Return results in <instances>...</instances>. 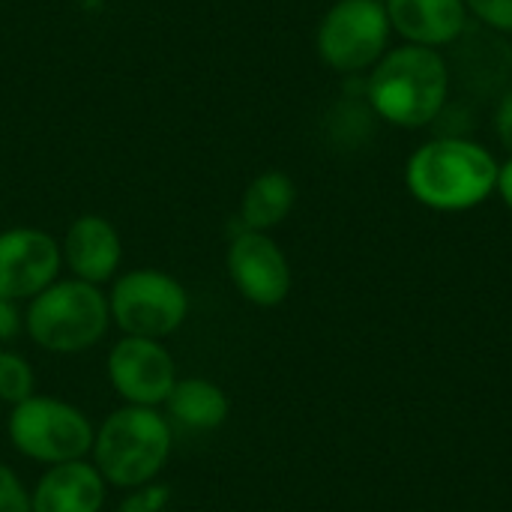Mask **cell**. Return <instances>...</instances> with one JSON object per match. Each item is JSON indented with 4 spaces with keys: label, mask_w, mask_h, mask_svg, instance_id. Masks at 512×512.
<instances>
[{
    "label": "cell",
    "mask_w": 512,
    "mask_h": 512,
    "mask_svg": "<svg viewBox=\"0 0 512 512\" xmlns=\"http://www.w3.org/2000/svg\"><path fill=\"white\" fill-rule=\"evenodd\" d=\"M453 72L444 51L393 45L363 78V99L378 123L396 129L435 126L450 105Z\"/></svg>",
    "instance_id": "obj_1"
},
{
    "label": "cell",
    "mask_w": 512,
    "mask_h": 512,
    "mask_svg": "<svg viewBox=\"0 0 512 512\" xmlns=\"http://www.w3.org/2000/svg\"><path fill=\"white\" fill-rule=\"evenodd\" d=\"M495 153L468 135H435L405 162V189L435 213H465L486 204L498 183Z\"/></svg>",
    "instance_id": "obj_2"
},
{
    "label": "cell",
    "mask_w": 512,
    "mask_h": 512,
    "mask_svg": "<svg viewBox=\"0 0 512 512\" xmlns=\"http://www.w3.org/2000/svg\"><path fill=\"white\" fill-rule=\"evenodd\" d=\"M171 453V426L156 408L126 405L105 417L93 441V465L120 489L147 486Z\"/></svg>",
    "instance_id": "obj_3"
},
{
    "label": "cell",
    "mask_w": 512,
    "mask_h": 512,
    "mask_svg": "<svg viewBox=\"0 0 512 512\" xmlns=\"http://www.w3.org/2000/svg\"><path fill=\"white\" fill-rule=\"evenodd\" d=\"M108 297L81 279L54 282L27 306L24 327L30 339L54 354H78L96 345L108 330Z\"/></svg>",
    "instance_id": "obj_4"
},
{
    "label": "cell",
    "mask_w": 512,
    "mask_h": 512,
    "mask_svg": "<svg viewBox=\"0 0 512 512\" xmlns=\"http://www.w3.org/2000/svg\"><path fill=\"white\" fill-rule=\"evenodd\" d=\"M315 45L333 72L366 75L393 48L384 0H336L318 24Z\"/></svg>",
    "instance_id": "obj_5"
},
{
    "label": "cell",
    "mask_w": 512,
    "mask_h": 512,
    "mask_svg": "<svg viewBox=\"0 0 512 512\" xmlns=\"http://www.w3.org/2000/svg\"><path fill=\"white\" fill-rule=\"evenodd\" d=\"M9 441L33 462L63 465L84 459L93 450L96 432L69 402L30 396L9 414Z\"/></svg>",
    "instance_id": "obj_6"
},
{
    "label": "cell",
    "mask_w": 512,
    "mask_h": 512,
    "mask_svg": "<svg viewBox=\"0 0 512 512\" xmlns=\"http://www.w3.org/2000/svg\"><path fill=\"white\" fill-rule=\"evenodd\" d=\"M111 321L138 339H162L189 315L186 288L162 270H132L120 276L108 297Z\"/></svg>",
    "instance_id": "obj_7"
},
{
    "label": "cell",
    "mask_w": 512,
    "mask_h": 512,
    "mask_svg": "<svg viewBox=\"0 0 512 512\" xmlns=\"http://www.w3.org/2000/svg\"><path fill=\"white\" fill-rule=\"evenodd\" d=\"M108 381L129 405L156 408L177 384L174 357L156 339L126 336L108 354Z\"/></svg>",
    "instance_id": "obj_8"
},
{
    "label": "cell",
    "mask_w": 512,
    "mask_h": 512,
    "mask_svg": "<svg viewBox=\"0 0 512 512\" xmlns=\"http://www.w3.org/2000/svg\"><path fill=\"white\" fill-rule=\"evenodd\" d=\"M228 273L237 291L255 306H279L291 291V264L264 231L243 228L228 246Z\"/></svg>",
    "instance_id": "obj_9"
},
{
    "label": "cell",
    "mask_w": 512,
    "mask_h": 512,
    "mask_svg": "<svg viewBox=\"0 0 512 512\" xmlns=\"http://www.w3.org/2000/svg\"><path fill=\"white\" fill-rule=\"evenodd\" d=\"M63 255L60 246L39 228L0 231V297L24 300L54 285Z\"/></svg>",
    "instance_id": "obj_10"
},
{
    "label": "cell",
    "mask_w": 512,
    "mask_h": 512,
    "mask_svg": "<svg viewBox=\"0 0 512 512\" xmlns=\"http://www.w3.org/2000/svg\"><path fill=\"white\" fill-rule=\"evenodd\" d=\"M393 36L405 45L453 48L471 27L465 0H384Z\"/></svg>",
    "instance_id": "obj_11"
},
{
    "label": "cell",
    "mask_w": 512,
    "mask_h": 512,
    "mask_svg": "<svg viewBox=\"0 0 512 512\" xmlns=\"http://www.w3.org/2000/svg\"><path fill=\"white\" fill-rule=\"evenodd\" d=\"M66 267L75 273V279L99 285L108 282L123 258L120 234L114 225L102 216H81L69 225L63 249H60Z\"/></svg>",
    "instance_id": "obj_12"
},
{
    "label": "cell",
    "mask_w": 512,
    "mask_h": 512,
    "mask_svg": "<svg viewBox=\"0 0 512 512\" xmlns=\"http://www.w3.org/2000/svg\"><path fill=\"white\" fill-rule=\"evenodd\" d=\"M102 504L105 480L84 459L51 465L30 495V512H99Z\"/></svg>",
    "instance_id": "obj_13"
},
{
    "label": "cell",
    "mask_w": 512,
    "mask_h": 512,
    "mask_svg": "<svg viewBox=\"0 0 512 512\" xmlns=\"http://www.w3.org/2000/svg\"><path fill=\"white\" fill-rule=\"evenodd\" d=\"M294 201H297V186L285 171L258 174L243 192V204H240L243 228L267 234L270 228L288 219V213L294 210Z\"/></svg>",
    "instance_id": "obj_14"
},
{
    "label": "cell",
    "mask_w": 512,
    "mask_h": 512,
    "mask_svg": "<svg viewBox=\"0 0 512 512\" xmlns=\"http://www.w3.org/2000/svg\"><path fill=\"white\" fill-rule=\"evenodd\" d=\"M228 396L222 393V387H216L213 381L204 378H186L177 381L171 396H168V414L183 423L186 429H198V432H210L219 429L228 420Z\"/></svg>",
    "instance_id": "obj_15"
},
{
    "label": "cell",
    "mask_w": 512,
    "mask_h": 512,
    "mask_svg": "<svg viewBox=\"0 0 512 512\" xmlns=\"http://www.w3.org/2000/svg\"><path fill=\"white\" fill-rule=\"evenodd\" d=\"M33 396V369L24 357L0 351V402L21 405Z\"/></svg>",
    "instance_id": "obj_16"
},
{
    "label": "cell",
    "mask_w": 512,
    "mask_h": 512,
    "mask_svg": "<svg viewBox=\"0 0 512 512\" xmlns=\"http://www.w3.org/2000/svg\"><path fill=\"white\" fill-rule=\"evenodd\" d=\"M465 6L477 27L512 36V0H465Z\"/></svg>",
    "instance_id": "obj_17"
},
{
    "label": "cell",
    "mask_w": 512,
    "mask_h": 512,
    "mask_svg": "<svg viewBox=\"0 0 512 512\" xmlns=\"http://www.w3.org/2000/svg\"><path fill=\"white\" fill-rule=\"evenodd\" d=\"M171 501V489L168 486H138L132 489V495L123 498V504L117 512H162Z\"/></svg>",
    "instance_id": "obj_18"
},
{
    "label": "cell",
    "mask_w": 512,
    "mask_h": 512,
    "mask_svg": "<svg viewBox=\"0 0 512 512\" xmlns=\"http://www.w3.org/2000/svg\"><path fill=\"white\" fill-rule=\"evenodd\" d=\"M0 512H30V495L6 465H0Z\"/></svg>",
    "instance_id": "obj_19"
},
{
    "label": "cell",
    "mask_w": 512,
    "mask_h": 512,
    "mask_svg": "<svg viewBox=\"0 0 512 512\" xmlns=\"http://www.w3.org/2000/svg\"><path fill=\"white\" fill-rule=\"evenodd\" d=\"M492 126H495L498 141L510 150V156H512V87L501 90V96H498V102H495Z\"/></svg>",
    "instance_id": "obj_20"
},
{
    "label": "cell",
    "mask_w": 512,
    "mask_h": 512,
    "mask_svg": "<svg viewBox=\"0 0 512 512\" xmlns=\"http://www.w3.org/2000/svg\"><path fill=\"white\" fill-rule=\"evenodd\" d=\"M18 330H21V318L15 312V303L0 297V342H9L12 336H18Z\"/></svg>",
    "instance_id": "obj_21"
},
{
    "label": "cell",
    "mask_w": 512,
    "mask_h": 512,
    "mask_svg": "<svg viewBox=\"0 0 512 512\" xmlns=\"http://www.w3.org/2000/svg\"><path fill=\"white\" fill-rule=\"evenodd\" d=\"M495 195L504 201V207L512 213V156L507 162L498 165V183H495Z\"/></svg>",
    "instance_id": "obj_22"
}]
</instances>
